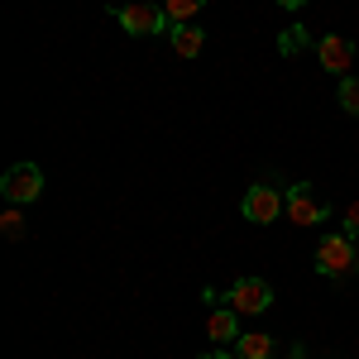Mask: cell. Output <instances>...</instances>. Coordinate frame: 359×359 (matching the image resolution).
Returning <instances> with one entry per match:
<instances>
[{
    "label": "cell",
    "mask_w": 359,
    "mask_h": 359,
    "mask_svg": "<svg viewBox=\"0 0 359 359\" xmlns=\"http://www.w3.org/2000/svg\"><path fill=\"white\" fill-rule=\"evenodd\" d=\"M355 269H359V249L345 230H335L316 245V273L321 278H350Z\"/></svg>",
    "instance_id": "6da1fadb"
},
{
    "label": "cell",
    "mask_w": 359,
    "mask_h": 359,
    "mask_svg": "<svg viewBox=\"0 0 359 359\" xmlns=\"http://www.w3.org/2000/svg\"><path fill=\"white\" fill-rule=\"evenodd\" d=\"M115 25L125 29V34H135V39H149V34H168V15L163 5H154V0H125V5H115Z\"/></svg>",
    "instance_id": "7a4b0ae2"
},
{
    "label": "cell",
    "mask_w": 359,
    "mask_h": 359,
    "mask_svg": "<svg viewBox=\"0 0 359 359\" xmlns=\"http://www.w3.org/2000/svg\"><path fill=\"white\" fill-rule=\"evenodd\" d=\"M0 196H5L10 206H29V201H39V196H43V168H39V163H15L5 177H0Z\"/></svg>",
    "instance_id": "3957f363"
},
{
    "label": "cell",
    "mask_w": 359,
    "mask_h": 359,
    "mask_svg": "<svg viewBox=\"0 0 359 359\" xmlns=\"http://www.w3.org/2000/svg\"><path fill=\"white\" fill-rule=\"evenodd\" d=\"M240 211H245V221L269 225V221H278V216L287 211V192H278L273 182H254V187L245 192V201H240Z\"/></svg>",
    "instance_id": "277c9868"
},
{
    "label": "cell",
    "mask_w": 359,
    "mask_h": 359,
    "mask_svg": "<svg viewBox=\"0 0 359 359\" xmlns=\"http://www.w3.org/2000/svg\"><path fill=\"white\" fill-rule=\"evenodd\" d=\"M326 216H331V206L316 196L311 182H292L287 187V221L292 225H321Z\"/></svg>",
    "instance_id": "5b68a950"
},
{
    "label": "cell",
    "mask_w": 359,
    "mask_h": 359,
    "mask_svg": "<svg viewBox=\"0 0 359 359\" xmlns=\"http://www.w3.org/2000/svg\"><path fill=\"white\" fill-rule=\"evenodd\" d=\"M225 302L235 306L240 316H259V311L273 306V287H269L264 278H235V287L225 292Z\"/></svg>",
    "instance_id": "8992f818"
},
{
    "label": "cell",
    "mask_w": 359,
    "mask_h": 359,
    "mask_svg": "<svg viewBox=\"0 0 359 359\" xmlns=\"http://www.w3.org/2000/svg\"><path fill=\"white\" fill-rule=\"evenodd\" d=\"M316 57H321V67H326L331 77H350V67H355V43L326 34V39L316 43Z\"/></svg>",
    "instance_id": "52a82bcc"
},
{
    "label": "cell",
    "mask_w": 359,
    "mask_h": 359,
    "mask_svg": "<svg viewBox=\"0 0 359 359\" xmlns=\"http://www.w3.org/2000/svg\"><path fill=\"white\" fill-rule=\"evenodd\" d=\"M235 316H240V311H235L230 302L211 311V321H206V331H211V340H216V345H235V340L245 335V331H240V321H235Z\"/></svg>",
    "instance_id": "ba28073f"
},
{
    "label": "cell",
    "mask_w": 359,
    "mask_h": 359,
    "mask_svg": "<svg viewBox=\"0 0 359 359\" xmlns=\"http://www.w3.org/2000/svg\"><path fill=\"white\" fill-rule=\"evenodd\" d=\"M168 39H172V53H177V57H196L201 48H206V34L192 29V25H172V29H168Z\"/></svg>",
    "instance_id": "9c48e42d"
},
{
    "label": "cell",
    "mask_w": 359,
    "mask_h": 359,
    "mask_svg": "<svg viewBox=\"0 0 359 359\" xmlns=\"http://www.w3.org/2000/svg\"><path fill=\"white\" fill-rule=\"evenodd\" d=\"M306 48H316V39L306 34V25H287L283 34H278V53L283 57H302Z\"/></svg>",
    "instance_id": "30bf717a"
},
{
    "label": "cell",
    "mask_w": 359,
    "mask_h": 359,
    "mask_svg": "<svg viewBox=\"0 0 359 359\" xmlns=\"http://www.w3.org/2000/svg\"><path fill=\"white\" fill-rule=\"evenodd\" d=\"M235 355L240 359H273V335H240Z\"/></svg>",
    "instance_id": "8fae6325"
},
{
    "label": "cell",
    "mask_w": 359,
    "mask_h": 359,
    "mask_svg": "<svg viewBox=\"0 0 359 359\" xmlns=\"http://www.w3.org/2000/svg\"><path fill=\"white\" fill-rule=\"evenodd\" d=\"M201 10V0H163L168 25H192V15Z\"/></svg>",
    "instance_id": "7c38bea8"
},
{
    "label": "cell",
    "mask_w": 359,
    "mask_h": 359,
    "mask_svg": "<svg viewBox=\"0 0 359 359\" xmlns=\"http://www.w3.org/2000/svg\"><path fill=\"white\" fill-rule=\"evenodd\" d=\"M340 106H345V115H359V77L355 72L340 77Z\"/></svg>",
    "instance_id": "4fadbf2b"
},
{
    "label": "cell",
    "mask_w": 359,
    "mask_h": 359,
    "mask_svg": "<svg viewBox=\"0 0 359 359\" xmlns=\"http://www.w3.org/2000/svg\"><path fill=\"white\" fill-rule=\"evenodd\" d=\"M0 230H5L10 240H20V235H25V221H20V211H5V216H0Z\"/></svg>",
    "instance_id": "5bb4252c"
},
{
    "label": "cell",
    "mask_w": 359,
    "mask_h": 359,
    "mask_svg": "<svg viewBox=\"0 0 359 359\" xmlns=\"http://www.w3.org/2000/svg\"><path fill=\"white\" fill-rule=\"evenodd\" d=\"M345 235L359 245V201H350V206H345Z\"/></svg>",
    "instance_id": "9a60e30c"
},
{
    "label": "cell",
    "mask_w": 359,
    "mask_h": 359,
    "mask_svg": "<svg viewBox=\"0 0 359 359\" xmlns=\"http://www.w3.org/2000/svg\"><path fill=\"white\" fill-rule=\"evenodd\" d=\"M278 5H283V10H302L306 0H278Z\"/></svg>",
    "instance_id": "2e32d148"
},
{
    "label": "cell",
    "mask_w": 359,
    "mask_h": 359,
    "mask_svg": "<svg viewBox=\"0 0 359 359\" xmlns=\"http://www.w3.org/2000/svg\"><path fill=\"white\" fill-rule=\"evenodd\" d=\"M201 359H240V355H225V345L216 350V355H201Z\"/></svg>",
    "instance_id": "e0dca14e"
},
{
    "label": "cell",
    "mask_w": 359,
    "mask_h": 359,
    "mask_svg": "<svg viewBox=\"0 0 359 359\" xmlns=\"http://www.w3.org/2000/svg\"><path fill=\"white\" fill-rule=\"evenodd\" d=\"M287 359H302V350H287Z\"/></svg>",
    "instance_id": "ac0fdd59"
}]
</instances>
